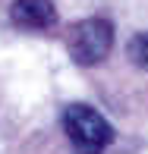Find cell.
<instances>
[{"label": "cell", "instance_id": "obj_4", "mask_svg": "<svg viewBox=\"0 0 148 154\" xmlns=\"http://www.w3.org/2000/svg\"><path fill=\"white\" fill-rule=\"evenodd\" d=\"M132 60H136L142 69H148V32L132 38Z\"/></svg>", "mask_w": 148, "mask_h": 154}, {"label": "cell", "instance_id": "obj_3", "mask_svg": "<svg viewBox=\"0 0 148 154\" xmlns=\"http://www.w3.org/2000/svg\"><path fill=\"white\" fill-rule=\"evenodd\" d=\"M10 19L19 29H51L57 22V6L51 0H13Z\"/></svg>", "mask_w": 148, "mask_h": 154}, {"label": "cell", "instance_id": "obj_1", "mask_svg": "<svg viewBox=\"0 0 148 154\" xmlns=\"http://www.w3.org/2000/svg\"><path fill=\"white\" fill-rule=\"evenodd\" d=\"M63 132H66L69 145L76 154H101L114 142V126L107 123V116L101 110H95L91 104H69L63 110Z\"/></svg>", "mask_w": 148, "mask_h": 154}, {"label": "cell", "instance_id": "obj_2", "mask_svg": "<svg viewBox=\"0 0 148 154\" xmlns=\"http://www.w3.org/2000/svg\"><path fill=\"white\" fill-rule=\"evenodd\" d=\"M114 47V22L104 16L82 19L69 35V57L79 66H98Z\"/></svg>", "mask_w": 148, "mask_h": 154}]
</instances>
